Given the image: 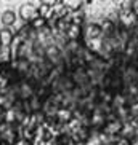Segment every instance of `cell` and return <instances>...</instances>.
<instances>
[{"instance_id": "obj_1", "label": "cell", "mask_w": 138, "mask_h": 145, "mask_svg": "<svg viewBox=\"0 0 138 145\" xmlns=\"http://www.w3.org/2000/svg\"><path fill=\"white\" fill-rule=\"evenodd\" d=\"M84 37H85V42L87 40H95V39H101L103 37V30L100 27V24L93 21H88L85 24V29H84Z\"/></svg>"}, {"instance_id": "obj_2", "label": "cell", "mask_w": 138, "mask_h": 145, "mask_svg": "<svg viewBox=\"0 0 138 145\" xmlns=\"http://www.w3.org/2000/svg\"><path fill=\"white\" fill-rule=\"evenodd\" d=\"M19 16H21V19L24 22H31L39 16V11H37L31 3H23L21 7H19Z\"/></svg>"}, {"instance_id": "obj_3", "label": "cell", "mask_w": 138, "mask_h": 145, "mask_svg": "<svg viewBox=\"0 0 138 145\" xmlns=\"http://www.w3.org/2000/svg\"><path fill=\"white\" fill-rule=\"evenodd\" d=\"M13 39H15V32L10 27L0 29V45L2 46H11Z\"/></svg>"}, {"instance_id": "obj_4", "label": "cell", "mask_w": 138, "mask_h": 145, "mask_svg": "<svg viewBox=\"0 0 138 145\" xmlns=\"http://www.w3.org/2000/svg\"><path fill=\"white\" fill-rule=\"evenodd\" d=\"M16 19H18V16L13 10H5L3 13H0V21H2V24L5 27H11L16 22Z\"/></svg>"}, {"instance_id": "obj_5", "label": "cell", "mask_w": 138, "mask_h": 145, "mask_svg": "<svg viewBox=\"0 0 138 145\" xmlns=\"http://www.w3.org/2000/svg\"><path fill=\"white\" fill-rule=\"evenodd\" d=\"M80 34H82V27L71 24V26L68 27V32H66V39H68L69 42H77V39H79Z\"/></svg>"}, {"instance_id": "obj_6", "label": "cell", "mask_w": 138, "mask_h": 145, "mask_svg": "<svg viewBox=\"0 0 138 145\" xmlns=\"http://www.w3.org/2000/svg\"><path fill=\"white\" fill-rule=\"evenodd\" d=\"M11 59H13V56H11L10 46H0V62L5 64V62H10Z\"/></svg>"}, {"instance_id": "obj_7", "label": "cell", "mask_w": 138, "mask_h": 145, "mask_svg": "<svg viewBox=\"0 0 138 145\" xmlns=\"http://www.w3.org/2000/svg\"><path fill=\"white\" fill-rule=\"evenodd\" d=\"M31 24H32V27H34L35 30H39V29H42V27H45V26H47V21H45L43 18L37 16V18L34 19V21H31Z\"/></svg>"}, {"instance_id": "obj_8", "label": "cell", "mask_w": 138, "mask_h": 145, "mask_svg": "<svg viewBox=\"0 0 138 145\" xmlns=\"http://www.w3.org/2000/svg\"><path fill=\"white\" fill-rule=\"evenodd\" d=\"M129 142V145H138V136H135V137H132L130 140H127Z\"/></svg>"}, {"instance_id": "obj_9", "label": "cell", "mask_w": 138, "mask_h": 145, "mask_svg": "<svg viewBox=\"0 0 138 145\" xmlns=\"http://www.w3.org/2000/svg\"><path fill=\"white\" fill-rule=\"evenodd\" d=\"M2 123H5V110L0 107V124Z\"/></svg>"}, {"instance_id": "obj_10", "label": "cell", "mask_w": 138, "mask_h": 145, "mask_svg": "<svg viewBox=\"0 0 138 145\" xmlns=\"http://www.w3.org/2000/svg\"><path fill=\"white\" fill-rule=\"evenodd\" d=\"M0 46H2V45H0Z\"/></svg>"}]
</instances>
